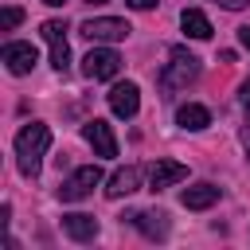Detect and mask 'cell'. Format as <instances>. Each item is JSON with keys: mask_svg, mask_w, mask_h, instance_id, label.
Listing matches in <instances>:
<instances>
[{"mask_svg": "<svg viewBox=\"0 0 250 250\" xmlns=\"http://www.w3.org/2000/svg\"><path fill=\"white\" fill-rule=\"evenodd\" d=\"M0 23H4V31H12V27H20V23H23V12H20V8H4Z\"/></svg>", "mask_w": 250, "mask_h": 250, "instance_id": "obj_17", "label": "cell"}, {"mask_svg": "<svg viewBox=\"0 0 250 250\" xmlns=\"http://www.w3.org/2000/svg\"><path fill=\"white\" fill-rule=\"evenodd\" d=\"M129 219H133L148 238H168V215H164V211H133Z\"/></svg>", "mask_w": 250, "mask_h": 250, "instance_id": "obj_14", "label": "cell"}, {"mask_svg": "<svg viewBox=\"0 0 250 250\" xmlns=\"http://www.w3.org/2000/svg\"><path fill=\"white\" fill-rule=\"evenodd\" d=\"M51 145V129L43 121H31L16 133V160H20V172L23 176H39V164H43V152Z\"/></svg>", "mask_w": 250, "mask_h": 250, "instance_id": "obj_1", "label": "cell"}, {"mask_svg": "<svg viewBox=\"0 0 250 250\" xmlns=\"http://www.w3.org/2000/svg\"><path fill=\"white\" fill-rule=\"evenodd\" d=\"M98 184H102V168H98V164H86V168H78V172H70V176L62 180L59 199H62V203H78V199H86Z\"/></svg>", "mask_w": 250, "mask_h": 250, "instance_id": "obj_3", "label": "cell"}, {"mask_svg": "<svg viewBox=\"0 0 250 250\" xmlns=\"http://www.w3.org/2000/svg\"><path fill=\"white\" fill-rule=\"evenodd\" d=\"M180 23H184V31H188L191 39H207V35H211V20H207L199 8H184V12H180Z\"/></svg>", "mask_w": 250, "mask_h": 250, "instance_id": "obj_16", "label": "cell"}, {"mask_svg": "<svg viewBox=\"0 0 250 250\" xmlns=\"http://www.w3.org/2000/svg\"><path fill=\"white\" fill-rule=\"evenodd\" d=\"M82 137L90 141V148H94L98 156H117V141H113V129H109L102 117L86 121V125H82Z\"/></svg>", "mask_w": 250, "mask_h": 250, "instance_id": "obj_7", "label": "cell"}, {"mask_svg": "<svg viewBox=\"0 0 250 250\" xmlns=\"http://www.w3.org/2000/svg\"><path fill=\"white\" fill-rule=\"evenodd\" d=\"M180 203L188 211H207L211 203H219V188L215 184H191V188L180 191Z\"/></svg>", "mask_w": 250, "mask_h": 250, "instance_id": "obj_11", "label": "cell"}, {"mask_svg": "<svg viewBox=\"0 0 250 250\" xmlns=\"http://www.w3.org/2000/svg\"><path fill=\"white\" fill-rule=\"evenodd\" d=\"M117 70H121V55L109 51V47H94V51L82 59V74L94 78V82H98V78H113Z\"/></svg>", "mask_w": 250, "mask_h": 250, "instance_id": "obj_5", "label": "cell"}, {"mask_svg": "<svg viewBox=\"0 0 250 250\" xmlns=\"http://www.w3.org/2000/svg\"><path fill=\"white\" fill-rule=\"evenodd\" d=\"M215 4H223V8H230V12H238V8H246V0H215Z\"/></svg>", "mask_w": 250, "mask_h": 250, "instance_id": "obj_19", "label": "cell"}, {"mask_svg": "<svg viewBox=\"0 0 250 250\" xmlns=\"http://www.w3.org/2000/svg\"><path fill=\"white\" fill-rule=\"evenodd\" d=\"M129 31H133V27H129L125 20H113V16H102V20H86V23H82V35H86L90 43H121Z\"/></svg>", "mask_w": 250, "mask_h": 250, "instance_id": "obj_4", "label": "cell"}, {"mask_svg": "<svg viewBox=\"0 0 250 250\" xmlns=\"http://www.w3.org/2000/svg\"><path fill=\"white\" fill-rule=\"evenodd\" d=\"M39 35L47 39V47H51V62H55V70L62 74V70H66V62H70V47H66V27H62L59 20H47V23L39 27Z\"/></svg>", "mask_w": 250, "mask_h": 250, "instance_id": "obj_6", "label": "cell"}, {"mask_svg": "<svg viewBox=\"0 0 250 250\" xmlns=\"http://www.w3.org/2000/svg\"><path fill=\"white\" fill-rule=\"evenodd\" d=\"M168 59H172V62H168V70L160 74V86L172 94V90L188 86V82L199 74V59H195L188 47H172V51H168Z\"/></svg>", "mask_w": 250, "mask_h": 250, "instance_id": "obj_2", "label": "cell"}, {"mask_svg": "<svg viewBox=\"0 0 250 250\" xmlns=\"http://www.w3.org/2000/svg\"><path fill=\"white\" fill-rule=\"evenodd\" d=\"M180 180H188V168L180 160H152V168H148V188L152 191H164Z\"/></svg>", "mask_w": 250, "mask_h": 250, "instance_id": "obj_8", "label": "cell"}, {"mask_svg": "<svg viewBox=\"0 0 250 250\" xmlns=\"http://www.w3.org/2000/svg\"><path fill=\"white\" fill-rule=\"evenodd\" d=\"M176 125H180V129L199 133V129H207V125H211V113H207V105L188 102V105H180V109H176Z\"/></svg>", "mask_w": 250, "mask_h": 250, "instance_id": "obj_13", "label": "cell"}, {"mask_svg": "<svg viewBox=\"0 0 250 250\" xmlns=\"http://www.w3.org/2000/svg\"><path fill=\"white\" fill-rule=\"evenodd\" d=\"M90 4H105V0H90Z\"/></svg>", "mask_w": 250, "mask_h": 250, "instance_id": "obj_23", "label": "cell"}, {"mask_svg": "<svg viewBox=\"0 0 250 250\" xmlns=\"http://www.w3.org/2000/svg\"><path fill=\"white\" fill-rule=\"evenodd\" d=\"M43 4H62V0H43Z\"/></svg>", "mask_w": 250, "mask_h": 250, "instance_id": "obj_22", "label": "cell"}, {"mask_svg": "<svg viewBox=\"0 0 250 250\" xmlns=\"http://www.w3.org/2000/svg\"><path fill=\"white\" fill-rule=\"evenodd\" d=\"M129 8H137V12H148V8H156V0H125Z\"/></svg>", "mask_w": 250, "mask_h": 250, "instance_id": "obj_18", "label": "cell"}, {"mask_svg": "<svg viewBox=\"0 0 250 250\" xmlns=\"http://www.w3.org/2000/svg\"><path fill=\"white\" fill-rule=\"evenodd\" d=\"M62 230L70 238H78V242H90L98 234V219L94 215H62Z\"/></svg>", "mask_w": 250, "mask_h": 250, "instance_id": "obj_15", "label": "cell"}, {"mask_svg": "<svg viewBox=\"0 0 250 250\" xmlns=\"http://www.w3.org/2000/svg\"><path fill=\"white\" fill-rule=\"evenodd\" d=\"M242 105H246V109H250V82H246V86H242Z\"/></svg>", "mask_w": 250, "mask_h": 250, "instance_id": "obj_21", "label": "cell"}, {"mask_svg": "<svg viewBox=\"0 0 250 250\" xmlns=\"http://www.w3.org/2000/svg\"><path fill=\"white\" fill-rule=\"evenodd\" d=\"M246 141H250V133H246Z\"/></svg>", "mask_w": 250, "mask_h": 250, "instance_id": "obj_24", "label": "cell"}, {"mask_svg": "<svg viewBox=\"0 0 250 250\" xmlns=\"http://www.w3.org/2000/svg\"><path fill=\"white\" fill-rule=\"evenodd\" d=\"M137 188H141V168H137V164H129V168H117V172L109 176L105 195H109V199H121V195H133Z\"/></svg>", "mask_w": 250, "mask_h": 250, "instance_id": "obj_10", "label": "cell"}, {"mask_svg": "<svg viewBox=\"0 0 250 250\" xmlns=\"http://www.w3.org/2000/svg\"><path fill=\"white\" fill-rule=\"evenodd\" d=\"M238 39H242V47L250 51V27H238Z\"/></svg>", "mask_w": 250, "mask_h": 250, "instance_id": "obj_20", "label": "cell"}, {"mask_svg": "<svg viewBox=\"0 0 250 250\" xmlns=\"http://www.w3.org/2000/svg\"><path fill=\"white\" fill-rule=\"evenodd\" d=\"M4 62H8L12 74H27L35 66V47L31 43H8L4 47Z\"/></svg>", "mask_w": 250, "mask_h": 250, "instance_id": "obj_12", "label": "cell"}, {"mask_svg": "<svg viewBox=\"0 0 250 250\" xmlns=\"http://www.w3.org/2000/svg\"><path fill=\"white\" fill-rule=\"evenodd\" d=\"M109 109H113L117 117H133V113L141 109V90H137V82H117V86L109 90Z\"/></svg>", "mask_w": 250, "mask_h": 250, "instance_id": "obj_9", "label": "cell"}]
</instances>
